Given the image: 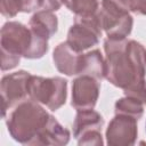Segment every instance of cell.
<instances>
[{
	"instance_id": "obj_1",
	"label": "cell",
	"mask_w": 146,
	"mask_h": 146,
	"mask_svg": "<svg viewBox=\"0 0 146 146\" xmlns=\"http://www.w3.org/2000/svg\"><path fill=\"white\" fill-rule=\"evenodd\" d=\"M9 135L23 145L62 146L70 141L71 133L41 104L27 98L5 116Z\"/></svg>"
},
{
	"instance_id": "obj_2",
	"label": "cell",
	"mask_w": 146,
	"mask_h": 146,
	"mask_svg": "<svg viewBox=\"0 0 146 146\" xmlns=\"http://www.w3.org/2000/svg\"><path fill=\"white\" fill-rule=\"evenodd\" d=\"M106 79L115 87L125 89L146 75V49L135 40L107 38L104 41Z\"/></svg>"
},
{
	"instance_id": "obj_3",
	"label": "cell",
	"mask_w": 146,
	"mask_h": 146,
	"mask_svg": "<svg viewBox=\"0 0 146 146\" xmlns=\"http://www.w3.org/2000/svg\"><path fill=\"white\" fill-rule=\"evenodd\" d=\"M32 40V32L26 25L19 22L5 23L0 32L1 70H11L19 64L22 57L27 58Z\"/></svg>"
},
{
	"instance_id": "obj_4",
	"label": "cell",
	"mask_w": 146,
	"mask_h": 146,
	"mask_svg": "<svg viewBox=\"0 0 146 146\" xmlns=\"http://www.w3.org/2000/svg\"><path fill=\"white\" fill-rule=\"evenodd\" d=\"M29 98L51 111L60 108L67 97V81L60 76L43 78L32 75L27 82Z\"/></svg>"
},
{
	"instance_id": "obj_5",
	"label": "cell",
	"mask_w": 146,
	"mask_h": 146,
	"mask_svg": "<svg viewBox=\"0 0 146 146\" xmlns=\"http://www.w3.org/2000/svg\"><path fill=\"white\" fill-rule=\"evenodd\" d=\"M97 16L108 38H127L133 26L130 11L116 0H102Z\"/></svg>"
},
{
	"instance_id": "obj_6",
	"label": "cell",
	"mask_w": 146,
	"mask_h": 146,
	"mask_svg": "<svg viewBox=\"0 0 146 146\" xmlns=\"http://www.w3.org/2000/svg\"><path fill=\"white\" fill-rule=\"evenodd\" d=\"M102 26L97 16H75L74 24L67 32L66 42L78 51H84L96 46L102 36Z\"/></svg>"
},
{
	"instance_id": "obj_7",
	"label": "cell",
	"mask_w": 146,
	"mask_h": 146,
	"mask_svg": "<svg viewBox=\"0 0 146 146\" xmlns=\"http://www.w3.org/2000/svg\"><path fill=\"white\" fill-rule=\"evenodd\" d=\"M31 74L26 71H17L1 79L0 91L2 100V116L11 108L29 98L27 82Z\"/></svg>"
},
{
	"instance_id": "obj_8",
	"label": "cell",
	"mask_w": 146,
	"mask_h": 146,
	"mask_svg": "<svg viewBox=\"0 0 146 146\" xmlns=\"http://www.w3.org/2000/svg\"><path fill=\"white\" fill-rule=\"evenodd\" d=\"M135 117L115 114L106 129V143L110 146H131L136 143L138 127Z\"/></svg>"
},
{
	"instance_id": "obj_9",
	"label": "cell",
	"mask_w": 146,
	"mask_h": 146,
	"mask_svg": "<svg viewBox=\"0 0 146 146\" xmlns=\"http://www.w3.org/2000/svg\"><path fill=\"white\" fill-rule=\"evenodd\" d=\"M100 91L99 81L89 75H80L72 84L71 105L76 110L94 108L97 104Z\"/></svg>"
},
{
	"instance_id": "obj_10",
	"label": "cell",
	"mask_w": 146,
	"mask_h": 146,
	"mask_svg": "<svg viewBox=\"0 0 146 146\" xmlns=\"http://www.w3.org/2000/svg\"><path fill=\"white\" fill-rule=\"evenodd\" d=\"M82 56L83 52L73 49L65 41V42H60L54 49L52 60L56 68L60 73L67 76H73L80 74L81 65H82Z\"/></svg>"
},
{
	"instance_id": "obj_11",
	"label": "cell",
	"mask_w": 146,
	"mask_h": 146,
	"mask_svg": "<svg viewBox=\"0 0 146 146\" xmlns=\"http://www.w3.org/2000/svg\"><path fill=\"white\" fill-rule=\"evenodd\" d=\"M103 125H104V119L98 112L94 111L92 108L79 110L76 112L73 122V136L75 139H79L89 131L92 130L102 131Z\"/></svg>"
},
{
	"instance_id": "obj_12",
	"label": "cell",
	"mask_w": 146,
	"mask_h": 146,
	"mask_svg": "<svg viewBox=\"0 0 146 146\" xmlns=\"http://www.w3.org/2000/svg\"><path fill=\"white\" fill-rule=\"evenodd\" d=\"M29 27L34 33L49 40V38L57 32L58 19L52 11L41 9L34 13L33 16L30 18Z\"/></svg>"
},
{
	"instance_id": "obj_13",
	"label": "cell",
	"mask_w": 146,
	"mask_h": 146,
	"mask_svg": "<svg viewBox=\"0 0 146 146\" xmlns=\"http://www.w3.org/2000/svg\"><path fill=\"white\" fill-rule=\"evenodd\" d=\"M79 75H89L98 81H102L106 76V62L100 50L95 49L83 54Z\"/></svg>"
},
{
	"instance_id": "obj_14",
	"label": "cell",
	"mask_w": 146,
	"mask_h": 146,
	"mask_svg": "<svg viewBox=\"0 0 146 146\" xmlns=\"http://www.w3.org/2000/svg\"><path fill=\"white\" fill-rule=\"evenodd\" d=\"M115 114H124L139 120L144 114V104L138 99H135L129 96H124L116 100L115 105Z\"/></svg>"
},
{
	"instance_id": "obj_15",
	"label": "cell",
	"mask_w": 146,
	"mask_h": 146,
	"mask_svg": "<svg viewBox=\"0 0 146 146\" xmlns=\"http://www.w3.org/2000/svg\"><path fill=\"white\" fill-rule=\"evenodd\" d=\"M67 9L75 16L95 15L99 9V0H63Z\"/></svg>"
},
{
	"instance_id": "obj_16",
	"label": "cell",
	"mask_w": 146,
	"mask_h": 146,
	"mask_svg": "<svg viewBox=\"0 0 146 146\" xmlns=\"http://www.w3.org/2000/svg\"><path fill=\"white\" fill-rule=\"evenodd\" d=\"M123 92H124V96H129L135 99H138L145 105L146 104V79L129 86L128 88L123 89Z\"/></svg>"
},
{
	"instance_id": "obj_17",
	"label": "cell",
	"mask_w": 146,
	"mask_h": 146,
	"mask_svg": "<svg viewBox=\"0 0 146 146\" xmlns=\"http://www.w3.org/2000/svg\"><path fill=\"white\" fill-rule=\"evenodd\" d=\"M0 11L7 18L15 17L23 11L22 0H0Z\"/></svg>"
},
{
	"instance_id": "obj_18",
	"label": "cell",
	"mask_w": 146,
	"mask_h": 146,
	"mask_svg": "<svg viewBox=\"0 0 146 146\" xmlns=\"http://www.w3.org/2000/svg\"><path fill=\"white\" fill-rule=\"evenodd\" d=\"M103 136L102 131L99 130H92L87 133H84L82 137L78 139L79 145H92V146H102L103 145Z\"/></svg>"
},
{
	"instance_id": "obj_19",
	"label": "cell",
	"mask_w": 146,
	"mask_h": 146,
	"mask_svg": "<svg viewBox=\"0 0 146 146\" xmlns=\"http://www.w3.org/2000/svg\"><path fill=\"white\" fill-rule=\"evenodd\" d=\"M130 13L146 15V0H127Z\"/></svg>"
},
{
	"instance_id": "obj_20",
	"label": "cell",
	"mask_w": 146,
	"mask_h": 146,
	"mask_svg": "<svg viewBox=\"0 0 146 146\" xmlns=\"http://www.w3.org/2000/svg\"><path fill=\"white\" fill-rule=\"evenodd\" d=\"M63 5V0H41V9L42 10H49V11H56L58 10Z\"/></svg>"
},
{
	"instance_id": "obj_21",
	"label": "cell",
	"mask_w": 146,
	"mask_h": 146,
	"mask_svg": "<svg viewBox=\"0 0 146 146\" xmlns=\"http://www.w3.org/2000/svg\"><path fill=\"white\" fill-rule=\"evenodd\" d=\"M23 13H31L41 7V0H22Z\"/></svg>"
}]
</instances>
